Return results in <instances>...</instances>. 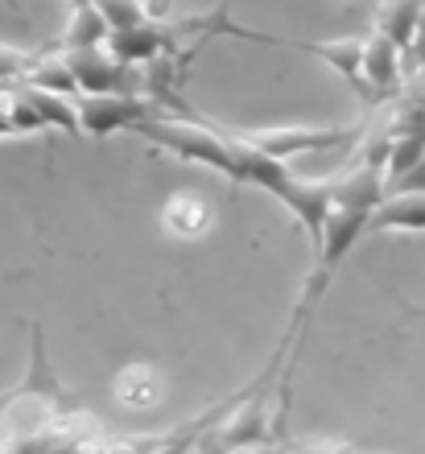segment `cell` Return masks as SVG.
Returning <instances> with one entry per match:
<instances>
[{
    "label": "cell",
    "mask_w": 425,
    "mask_h": 454,
    "mask_svg": "<svg viewBox=\"0 0 425 454\" xmlns=\"http://www.w3.org/2000/svg\"><path fill=\"white\" fill-rule=\"evenodd\" d=\"M132 132H137L141 141H149L153 149H166L177 161H190V166L224 174V178L236 186V161H232L227 137L219 132L215 120L190 116V112H177V116H145L141 124H132Z\"/></svg>",
    "instance_id": "1"
},
{
    "label": "cell",
    "mask_w": 425,
    "mask_h": 454,
    "mask_svg": "<svg viewBox=\"0 0 425 454\" xmlns=\"http://www.w3.org/2000/svg\"><path fill=\"white\" fill-rule=\"evenodd\" d=\"M264 380H269V376H264ZM264 380L256 384V393H252L248 401L232 405L224 426L202 430L207 438H199V454H224V450H232V446H272V438H277L272 401H277V396L264 388Z\"/></svg>",
    "instance_id": "2"
},
{
    "label": "cell",
    "mask_w": 425,
    "mask_h": 454,
    "mask_svg": "<svg viewBox=\"0 0 425 454\" xmlns=\"http://www.w3.org/2000/svg\"><path fill=\"white\" fill-rule=\"evenodd\" d=\"M240 141H248L252 149L277 157V161H294L297 153H322L334 149L359 129L347 124H285V129H232Z\"/></svg>",
    "instance_id": "3"
},
{
    "label": "cell",
    "mask_w": 425,
    "mask_h": 454,
    "mask_svg": "<svg viewBox=\"0 0 425 454\" xmlns=\"http://www.w3.org/2000/svg\"><path fill=\"white\" fill-rule=\"evenodd\" d=\"M153 104H145L141 96H124V91H107V96H79L75 99V112H79V132L95 137V141H107L112 132L132 129L149 116Z\"/></svg>",
    "instance_id": "4"
},
{
    "label": "cell",
    "mask_w": 425,
    "mask_h": 454,
    "mask_svg": "<svg viewBox=\"0 0 425 454\" xmlns=\"http://www.w3.org/2000/svg\"><path fill=\"white\" fill-rule=\"evenodd\" d=\"M272 199H281L289 207V215L310 231V239L319 244V231L331 215V178H302V174H289V178L277 186Z\"/></svg>",
    "instance_id": "5"
},
{
    "label": "cell",
    "mask_w": 425,
    "mask_h": 454,
    "mask_svg": "<svg viewBox=\"0 0 425 454\" xmlns=\"http://www.w3.org/2000/svg\"><path fill=\"white\" fill-rule=\"evenodd\" d=\"M62 54H67V67H71V79H75V91H79V96H107V91H120V87H124L129 67L112 59L104 46L62 50Z\"/></svg>",
    "instance_id": "6"
},
{
    "label": "cell",
    "mask_w": 425,
    "mask_h": 454,
    "mask_svg": "<svg viewBox=\"0 0 425 454\" xmlns=\"http://www.w3.org/2000/svg\"><path fill=\"white\" fill-rule=\"evenodd\" d=\"M401 50L392 46L384 34H367L364 37V54H359V71H364V83L376 99H392L401 96L405 83V67H401Z\"/></svg>",
    "instance_id": "7"
},
{
    "label": "cell",
    "mask_w": 425,
    "mask_h": 454,
    "mask_svg": "<svg viewBox=\"0 0 425 454\" xmlns=\"http://www.w3.org/2000/svg\"><path fill=\"white\" fill-rule=\"evenodd\" d=\"M384 199V178L376 166H351L347 174L331 178V207H359V211H376Z\"/></svg>",
    "instance_id": "8"
},
{
    "label": "cell",
    "mask_w": 425,
    "mask_h": 454,
    "mask_svg": "<svg viewBox=\"0 0 425 454\" xmlns=\"http://www.w3.org/2000/svg\"><path fill=\"white\" fill-rule=\"evenodd\" d=\"M367 231H425V194H384Z\"/></svg>",
    "instance_id": "9"
},
{
    "label": "cell",
    "mask_w": 425,
    "mask_h": 454,
    "mask_svg": "<svg viewBox=\"0 0 425 454\" xmlns=\"http://www.w3.org/2000/svg\"><path fill=\"white\" fill-rule=\"evenodd\" d=\"M421 12H425V0H380L376 34H384L392 46L405 54L409 42H413V29H417V21H421Z\"/></svg>",
    "instance_id": "10"
},
{
    "label": "cell",
    "mask_w": 425,
    "mask_h": 454,
    "mask_svg": "<svg viewBox=\"0 0 425 454\" xmlns=\"http://www.w3.org/2000/svg\"><path fill=\"white\" fill-rule=\"evenodd\" d=\"M29 99V108L37 112V120L46 124V129H59L67 137H83L79 132V112H75V99L67 96H54V91H42V87H29V83H12Z\"/></svg>",
    "instance_id": "11"
},
{
    "label": "cell",
    "mask_w": 425,
    "mask_h": 454,
    "mask_svg": "<svg viewBox=\"0 0 425 454\" xmlns=\"http://www.w3.org/2000/svg\"><path fill=\"white\" fill-rule=\"evenodd\" d=\"M21 83L42 87V91H54V96H67V99H79L75 79H71V67H67V54H62V50L34 54V62H29V71H25Z\"/></svg>",
    "instance_id": "12"
},
{
    "label": "cell",
    "mask_w": 425,
    "mask_h": 454,
    "mask_svg": "<svg viewBox=\"0 0 425 454\" xmlns=\"http://www.w3.org/2000/svg\"><path fill=\"white\" fill-rule=\"evenodd\" d=\"M107 34H112V29H107V21L99 17V9H95L91 0H83V4H71V21L62 29V50L104 46Z\"/></svg>",
    "instance_id": "13"
},
{
    "label": "cell",
    "mask_w": 425,
    "mask_h": 454,
    "mask_svg": "<svg viewBox=\"0 0 425 454\" xmlns=\"http://www.w3.org/2000/svg\"><path fill=\"white\" fill-rule=\"evenodd\" d=\"M161 223L174 236H202L211 227V207L202 203L199 194H174L161 211Z\"/></svg>",
    "instance_id": "14"
},
{
    "label": "cell",
    "mask_w": 425,
    "mask_h": 454,
    "mask_svg": "<svg viewBox=\"0 0 425 454\" xmlns=\"http://www.w3.org/2000/svg\"><path fill=\"white\" fill-rule=\"evenodd\" d=\"M99 17L107 21V29H129V25H141L149 17H166V0H91Z\"/></svg>",
    "instance_id": "15"
},
{
    "label": "cell",
    "mask_w": 425,
    "mask_h": 454,
    "mask_svg": "<svg viewBox=\"0 0 425 454\" xmlns=\"http://www.w3.org/2000/svg\"><path fill=\"white\" fill-rule=\"evenodd\" d=\"M116 393L120 396H129V405H145L149 396H153V376L145 368H132V372H124L116 380Z\"/></svg>",
    "instance_id": "16"
},
{
    "label": "cell",
    "mask_w": 425,
    "mask_h": 454,
    "mask_svg": "<svg viewBox=\"0 0 425 454\" xmlns=\"http://www.w3.org/2000/svg\"><path fill=\"white\" fill-rule=\"evenodd\" d=\"M384 194H425V157H421V161H413L409 169H405L401 178L392 182V186H389Z\"/></svg>",
    "instance_id": "17"
},
{
    "label": "cell",
    "mask_w": 425,
    "mask_h": 454,
    "mask_svg": "<svg viewBox=\"0 0 425 454\" xmlns=\"http://www.w3.org/2000/svg\"><path fill=\"white\" fill-rule=\"evenodd\" d=\"M294 454H351V442H334V438H319V442H302Z\"/></svg>",
    "instance_id": "18"
},
{
    "label": "cell",
    "mask_w": 425,
    "mask_h": 454,
    "mask_svg": "<svg viewBox=\"0 0 425 454\" xmlns=\"http://www.w3.org/2000/svg\"><path fill=\"white\" fill-rule=\"evenodd\" d=\"M405 54H413L417 67H421V74H425V12H421V21H417L413 42H409V50H405Z\"/></svg>",
    "instance_id": "19"
},
{
    "label": "cell",
    "mask_w": 425,
    "mask_h": 454,
    "mask_svg": "<svg viewBox=\"0 0 425 454\" xmlns=\"http://www.w3.org/2000/svg\"><path fill=\"white\" fill-rule=\"evenodd\" d=\"M224 454H272L269 446H232V450H224Z\"/></svg>",
    "instance_id": "20"
},
{
    "label": "cell",
    "mask_w": 425,
    "mask_h": 454,
    "mask_svg": "<svg viewBox=\"0 0 425 454\" xmlns=\"http://www.w3.org/2000/svg\"><path fill=\"white\" fill-rule=\"evenodd\" d=\"M0 137H12L9 132V112H4V91H0Z\"/></svg>",
    "instance_id": "21"
}]
</instances>
